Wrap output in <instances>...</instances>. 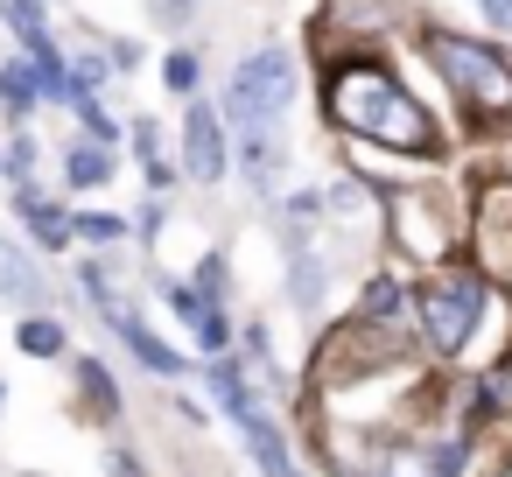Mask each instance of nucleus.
<instances>
[{
    "mask_svg": "<svg viewBox=\"0 0 512 477\" xmlns=\"http://www.w3.org/2000/svg\"><path fill=\"white\" fill-rule=\"evenodd\" d=\"M330 120L379 141V148H414V155L435 148V127L414 106V92H400V78L379 64H337L330 71Z\"/></svg>",
    "mask_w": 512,
    "mask_h": 477,
    "instance_id": "nucleus-1",
    "label": "nucleus"
},
{
    "mask_svg": "<svg viewBox=\"0 0 512 477\" xmlns=\"http://www.w3.org/2000/svg\"><path fill=\"white\" fill-rule=\"evenodd\" d=\"M428 57L435 71L449 78V92L477 113V120H505L512 113V64L484 43H463V36H428Z\"/></svg>",
    "mask_w": 512,
    "mask_h": 477,
    "instance_id": "nucleus-2",
    "label": "nucleus"
},
{
    "mask_svg": "<svg viewBox=\"0 0 512 477\" xmlns=\"http://www.w3.org/2000/svg\"><path fill=\"white\" fill-rule=\"evenodd\" d=\"M0 393H8V386H0Z\"/></svg>",
    "mask_w": 512,
    "mask_h": 477,
    "instance_id": "nucleus-25",
    "label": "nucleus"
},
{
    "mask_svg": "<svg viewBox=\"0 0 512 477\" xmlns=\"http://www.w3.org/2000/svg\"><path fill=\"white\" fill-rule=\"evenodd\" d=\"M414 309H421V337L435 351H463L470 330H477V316H484V274H470V267L428 274L421 295H414Z\"/></svg>",
    "mask_w": 512,
    "mask_h": 477,
    "instance_id": "nucleus-3",
    "label": "nucleus"
},
{
    "mask_svg": "<svg viewBox=\"0 0 512 477\" xmlns=\"http://www.w3.org/2000/svg\"><path fill=\"white\" fill-rule=\"evenodd\" d=\"M183 169L197 183H218L225 176V120L211 106H190L183 113Z\"/></svg>",
    "mask_w": 512,
    "mask_h": 477,
    "instance_id": "nucleus-6",
    "label": "nucleus"
},
{
    "mask_svg": "<svg viewBox=\"0 0 512 477\" xmlns=\"http://www.w3.org/2000/svg\"><path fill=\"white\" fill-rule=\"evenodd\" d=\"M71 232L92 239V246H113V239L127 232V218H113V211H85V218H71Z\"/></svg>",
    "mask_w": 512,
    "mask_h": 477,
    "instance_id": "nucleus-15",
    "label": "nucleus"
},
{
    "mask_svg": "<svg viewBox=\"0 0 512 477\" xmlns=\"http://www.w3.org/2000/svg\"><path fill=\"white\" fill-rule=\"evenodd\" d=\"M0 15H8V0H0Z\"/></svg>",
    "mask_w": 512,
    "mask_h": 477,
    "instance_id": "nucleus-24",
    "label": "nucleus"
},
{
    "mask_svg": "<svg viewBox=\"0 0 512 477\" xmlns=\"http://www.w3.org/2000/svg\"><path fill=\"white\" fill-rule=\"evenodd\" d=\"M162 78H169V92H197V57H190V50H176V57L162 64Z\"/></svg>",
    "mask_w": 512,
    "mask_h": 477,
    "instance_id": "nucleus-21",
    "label": "nucleus"
},
{
    "mask_svg": "<svg viewBox=\"0 0 512 477\" xmlns=\"http://www.w3.org/2000/svg\"><path fill=\"white\" fill-rule=\"evenodd\" d=\"M36 92H43V85H36V64H29V57H22V64H0V99H8L15 120L36 113Z\"/></svg>",
    "mask_w": 512,
    "mask_h": 477,
    "instance_id": "nucleus-11",
    "label": "nucleus"
},
{
    "mask_svg": "<svg viewBox=\"0 0 512 477\" xmlns=\"http://www.w3.org/2000/svg\"><path fill=\"white\" fill-rule=\"evenodd\" d=\"M0 295H8V302H36V281H29V267L15 253H0Z\"/></svg>",
    "mask_w": 512,
    "mask_h": 477,
    "instance_id": "nucleus-16",
    "label": "nucleus"
},
{
    "mask_svg": "<svg viewBox=\"0 0 512 477\" xmlns=\"http://www.w3.org/2000/svg\"><path fill=\"white\" fill-rule=\"evenodd\" d=\"M246 176H253V190H274V176H281V141H267V127L246 134Z\"/></svg>",
    "mask_w": 512,
    "mask_h": 477,
    "instance_id": "nucleus-12",
    "label": "nucleus"
},
{
    "mask_svg": "<svg viewBox=\"0 0 512 477\" xmlns=\"http://www.w3.org/2000/svg\"><path fill=\"white\" fill-rule=\"evenodd\" d=\"M106 323H113V330H120V337H127V351H134V358H141V365H155V372H183V358H176V351H169V344H155V337H148V323H141V316H127V309H113V316H106Z\"/></svg>",
    "mask_w": 512,
    "mask_h": 477,
    "instance_id": "nucleus-8",
    "label": "nucleus"
},
{
    "mask_svg": "<svg viewBox=\"0 0 512 477\" xmlns=\"http://www.w3.org/2000/svg\"><path fill=\"white\" fill-rule=\"evenodd\" d=\"M29 64H36V85H43V99H71V78H64V57L43 43V50H29Z\"/></svg>",
    "mask_w": 512,
    "mask_h": 477,
    "instance_id": "nucleus-14",
    "label": "nucleus"
},
{
    "mask_svg": "<svg viewBox=\"0 0 512 477\" xmlns=\"http://www.w3.org/2000/svg\"><path fill=\"white\" fill-rule=\"evenodd\" d=\"M393 309H400V281H386V274H379V281L365 288V316H393Z\"/></svg>",
    "mask_w": 512,
    "mask_h": 477,
    "instance_id": "nucleus-22",
    "label": "nucleus"
},
{
    "mask_svg": "<svg viewBox=\"0 0 512 477\" xmlns=\"http://www.w3.org/2000/svg\"><path fill=\"white\" fill-rule=\"evenodd\" d=\"M197 344H204V351H225V344H232V330H225V316H218V309L197 323Z\"/></svg>",
    "mask_w": 512,
    "mask_h": 477,
    "instance_id": "nucleus-23",
    "label": "nucleus"
},
{
    "mask_svg": "<svg viewBox=\"0 0 512 477\" xmlns=\"http://www.w3.org/2000/svg\"><path fill=\"white\" fill-rule=\"evenodd\" d=\"M8 22L22 29V43H29V50H43V43H50V29H43V15H36V0H8Z\"/></svg>",
    "mask_w": 512,
    "mask_h": 477,
    "instance_id": "nucleus-17",
    "label": "nucleus"
},
{
    "mask_svg": "<svg viewBox=\"0 0 512 477\" xmlns=\"http://www.w3.org/2000/svg\"><path fill=\"white\" fill-rule=\"evenodd\" d=\"M197 295L218 309V295H225V253H204V260H197Z\"/></svg>",
    "mask_w": 512,
    "mask_h": 477,
    "instance_id": "nucleus-19",
    "label": "nucleus"
},
{
    "mask_svg": "<svg viewBox=\"0 0 512 477\" xmlns=\"http://www.w3.org/2000/svg\"><path fill=\"white\" fill-rule=\"evenodd\" d=\"M106 176H113V148L78 141V148L64 155V183H71V190H92V183H106Z\"/></svg>",
    "mask_w": 512,
    "mask_h": 477,
    "instance_id": "nucleus-10",
    "label": "nucleus"
},
{
    "mask_svg": "<svg viewBox=\"0 0 512 477\" xmlns=\"http://www.w3.org/2000/svg\"><path fill=\"white\" fill-rule=\"evenodd\" d=\"M211 393H218V407L239 421V435H246V449H253V463L267 470V477H295V463H288V442H281V428L267 421V407L246 393V379L232 372V365H218L211 372Z\"/></svg>",
    "mask_w": 512,
    "mask_h": 477,
    "instance_id": "nucleus-5",
    "label": "nucleus"
},
{
    "mask_svg": "<svg viewBox=\"0 0 512 477\" xmlns=\"http://www.w3.org/2000/svg\"><path fill=\"white\" fill-rule=\"evenodd\" d=\"M15 204H22V218H29V239H36L43 253H57V246L71 239V218H64V211H57L50 197H36V190H22Z\"/></svg>",
    "mask_w": 512,
    "mask_h": 477,
    "instance_id": "nucleus-7",
    "label": "nucleus"
},
{
    "mask_svg": "<svg viewBox=\"0 0 512 477\" xmlns=\"http://www.w3.org/2000/svg\"><path fill=\"white\" fill-rule=\"evenodd\" d=\"M456 470H463V449H456V442H442V449H407V456L386 463V477H456Z\"/></svg>",
    "mask_w": 512,
    "mask_h": 477,
    "instance_id": "nucleus-9",
    "label": "nucleus"
},
{
    "mask_svg": "<svg viewBox=\"0 0 512 477\" xmlns=\"http://www.w3.org/2000/svg\"><path fill=\"white\" fill-rule=\"evenodd\" d=\"M78 120H85V134H92L99 148H113V141H120V120H113V113H99V99H78Z\"/></svg>",
    "mask_w": 512,
    "mask_h": 477,
    "instance_id": "nucleus-18",
    "label": "nucleus"
},
{
    "mask_svg": "<svg viewBox=\"0 0 512 477\" xmlns=\"http://www.w3.org/2000/svg\"><path fill=\"white\" fill-rule=\"evenodd\" d=\"M15 344H22L29 358H64V323H50V316H29Z\"/></svg>",
    "mask_w": 512,
    "mask_h": 477,
    "instance_id": "nucleus-13",
    "label": "nucleus"
},
{
    "mask_svg": "<svg viewBox=\"0 0 512 477\" xmlns=\"http://www.w3.org/2000/svg\"><path fill=\"white\" fill-rule=\"evenodd\" d=\"M295 99V57H281V50H260V57H246L239 71H232V92H225V120L239 127V134H260V127H274V113Z\"/></svg>",
    "mask_w": 512,
    "mask_h": 477,
    "instance_id": "nucleus-4",
    "label": "nucleus"
},
{
    "mask_svg": "<svg viewBox=\"0 0 512 477\" xmlns=\"http://www.w3.org/2000/svg\"><path fill=\"white\" fill-rule=\"evenodd\" d=\"M85 393L99 400V414H113V407H120V400H113V372H106L99 358H85Z\"/></svg>",
    "mask_w": 512,
    "mask_h": 477,
    "instance_id": "nucleus-20",
    "label": "nucleus"
}]
</instances>
